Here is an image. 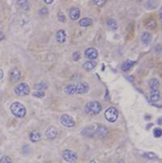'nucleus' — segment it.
Here are the masks:
<instances>
[{
  "mask_svg": "<svg viewBox=\"0 0 162 163\" xmlns=\"http://www.w3.org/2000/svg\"><path fill=\"white\" fill-rule=\"evenodd\" d=\"M88 163H97V161H94V160H91V161H88Z\"/></svg>",
  "mask_w": 162,
  "mask_h": 163,
  "instance_id": "e433bc0d",
  "label": "nucleus"
},
{
  "mask_svg": "<svg viewBox=\"0 0 162 163\" xmlns=\"http://www.w3.org/2000/svg\"><path fill=\"white\" fill-rule=\"evenodd\" d=\"M157 6V2H154V1H149V2H147V4H146V7L149 9V7H150V9H152V7L153 8H155Z\"/></svg>",
  "mask_w": 162,
  "mask_h": 163,
  "instance_id": "cd10ccee",
  "label": "nucleus"
},
{
  "mask_svg": "<svg viewBox=\"0 0 162 163\" xmlns=\"http://www.w3.org/2000/svg\"><path fill=\"white\" fill-rule=\"evenodd\" d=\"M15 93L20 97H24L30 93V87L27 83H20L15 87Z\"/></svg>",
  "mask_w": 162,
  "mask_h": 163,
  "instance_id": "20e7f679",
  "label": "nucleus"
},
{
  "mask_svg": "<svg viewBox=\"0 0 162 163\" xmlns=\"http://www.w3.org/2000/svg\"><path fill=\"white\" fill-rule=\"evenodd\" d=\"M107 1H105V0H97V1H95V0H93V1H92V2L93 3H94L95 5H98V6H103V5L105 4V3H106Z\"/></svg>",
  "mask_w": 162,
  "mask_h": 163,
  "instance_id": "2f4dec72",
  "label": "nucleus"
},
{
  "mask_svg": "<svg viewBox=\"0 0 162 163\" xmlns=\"http://www.w3.org/2000/svg\"><path fill=\"white\" fill-rule=\"evenodd\" d=\"M63 160L68 163H75L78 160V155L75 151L71 149H65L62 153Z\"/></svg>",
  "mask_w": 162,
  "mask_h": 163,
  "instance_id": "39448f33",
  "label": "nucleus"
},
{
  "mask_svg": "<svg viewBox=\"0 0 162 163\" xmlns=\"http://www.w3.org/2000/svg\"><path fill=\"white\" fill-rule=\"evenodd\" d=\"M55 38L56 41L58 42V43H65L66 40H67V33L65 32V30L63 29H59V30L56 33L55 35Z\"/></svg>",
  "mask_w": 162,
  "mask_h": 163,
  "instance_id": "f8f14e48",
  "label": "nucleus"
},
{
  "mask_svg": "<svg viewBox=\"0 0 162 163\" xmlns=\"http://www.w3.org/2000/svg\"><path fill=\"white\" fill-rule=\"evenodd\" d=\"M58 20L60 22H65L66 21V17H65V15L63 14V13H62V12H59L58 14Z\"/></svg>",
  "mask_w": 162,
  "mask_h": 163,
  "instance_id": "473e14b6",
  "label": "nucleus"
},
{
  "mask_svg": "<svg viewBox=\"0 0 162 163\" xmlns=\"http://www.w3.org/2000/svg\"><path fill=\"white\" fill-rule=\"evenodd\" d=\"M0 163H12V160L9 156L4 155L0 158Z\"/></svg>",
  "mask_w": 162,
  "mask_h": 163,
  "instance_id": "393cba45",
  "label": "nucleus"
},
{
  "mask_svg": "<svg viewBox=\"0 0 162 163\" xmlns=\"http://www.w3.org/2000/svg\"><path fill=\"white\" fill-rule=\"evenodd\" d=\"M160 120H161V119H160V118L159 119H158V124H161V122H160Z\"/></svg>",
  "mask_w": 162,
  "mask_h": 163,
  "instance_id": "58836bf2",
  "label": "nucleus"
},
{
  "mask_svg": "<svg viewBox=\"0 0 162 163\" xmlns=\"http://www.w3.org/2000/svg\"><path fill=\"white\" fill-rule=\"evenodd\" d=\"M34 89H37V91L46 90V89H48V85L44 82H42V83H38V84H35Z\"/></svg>",
  "mask_w": 162,
  "mask_h": 163,
  "instance_id": "b1692460",
  "label": "nucleus"
},
{
  "mask_svg": "<svg viewBox=\"0 0 162 163\" xmlns=\"http://www.w3.org/2000/svg\"><path fill=\"white\" fill-rule=\"evenodd\" d=\"M10 109L12 114L16 118H24L27 114V110H26L25 106L22 104V103L19 102H15L11 105Z\"/></svg>",
  "mask_w": 162,
  "mask_h": 163,
  "instance_id": "f257e3e1",
  "label": "nucleus"
},
{
  "mask_svg": "<svg viewBox=\"0 0 162 163\" xmlns=\"http://www.w3.org/2000/svg\"><path fill=\"white\" fill-rule=\"evenodd\" d=\"M134 63H135L134 61L130 60V59L129 60H127L125 63H123V64L122 65V70H123V72H127V71L130 70V69L134 65Z\"/></svg>",
  "mask_w": 162,
  "mask_h": 163,
  "instance_id": "6ab92c4d",
  "label": "nucleus"
},
{
  "mask_svg": "<svg viewBox=\"0 0 162 163\" xmlns=\"http://www.w3.org/2000/svg\"><path fill=\"white\" fill-rule=\"evenodd\" d=\"M45 135L48 138L49 140H53V139L57 138V136L58 135V129L54 126L49 127L45 132Z\"/></svg>",
  "mask_w": 162,
  "mask_h": 163,
  "instance_id": "6e6552de",
  "label": "nucleus"
},
{
  "mask_svg": "<svg viewBox=\"0 0 162 163\" xmlns=\"http://www.w3.org/2000/svg\"><path fill=\"white\" fill-rule=\"evenodd\" d=\"M105 118L109 123H114L118 118V110L114 106H109L105 111Z\"/></svg>",
  "mask_w": 162,
  "mask_h": 163,
  "instance_id": "7ed1b4c3",
  "label": "nucleus"
},
{
  "mask_svg": "<svg viewBox=\"0 0 162 163\" xmlns=\"http://www.w3.org/2000/svg\"><path fill=\"white\" fill-rule=\"evenodd\" d=\"M48 13H49L48 9L46 8V7H43V8H42V9L39 11V14L41 15L42 17H46V16L48 15Z\"/></svg>",
  "mask_w": 162,
  "mask_h": 163,
  "instance_id": "7c9ffc66",
  "label": "nucleus"
},
{
  "mask_svg": "<svg viewBox=\"0 0 162 163\" xmlns=\"http://www.w3.org/2000/svg\"><path fill=\"white\" fill-rule=\"evenodd\" d=\"M93 24V20L88 17H84L79 20V25L81 27H88Z\"/></svg>",
  "mask_w": 162,
  "mask_h": 163,
  "instance_id": "f3484780",
  "label": "nucleus"
},
{
  "mask_svg": "<svg viewBox=\"0 0 162 163\" xmlns=\"http://www.w3.org/2000/svg\"><path fill=\"white\" fill-rule=\"evenodd\" d=\"M80 17V10L76 7H73L70 9L69 17L72 20H76Z\"/></svg>",
  "mask_w": 162,
  "mask_h": 163,
  "instance_id": "9b49d317",
  "label": "nucleus"
},
{
  "mask_svg": "<svg viewBox=\"0 0 162 163\" xmlns=\"http://www.w3.org/2000/svg\"><path fill=\"white\" fill-rule=\"evenodd\" d=\"M144 158L148 159V160H151V161H156V160H158L159 157L156 154H154L153 152H147V153H144V155H143Z\"/></svg>",
  "mask_w": 162,
  "mask_h": 163,
  "instance_id": "aec40b11",
  "label": "nucleus"
},
{
  "mask_svg": "<svg viewBox=\"0 0 162 163\" xmlns=\"http://www.w3.org/2000/svg\"><path fill=\"white\" fill-rule=\"evenodd\" d=\"M145 26L149 29H153L156 26V21L154 19H148L145 22Z\"/></svg>",
  "mask_w": 162,
  "mask_h": 163,
  "instance_id": "5701e85b",
  "label": "nucleus"
},
{
  "mask_svg": "<svg viewBox=\"0 0 162 163\" xmlns=\"http://www.w3.org/2000/svg\"><path fill=\"white\" fill-rule=\"evenodd\" d=\"M5 39V35L4 33H2V31H0V41H2V40Z\"/></svg>",
  "mask_w": 162,
  "mask_h": 163,
  "instance_id": "72a5a7b5",
  "label": "nucleus"
},
{
  "mask_svg": "<svg viewBox=\"0 0 162 163\" xmlns=\"http://www.w3.org/2000/svg\"><path fill=\"white\" fill-rule=\"evenodd\" d=\"M44 2L46 4H51V3H53V0H44Z\"/></svg>",
  "mask_w": 162,
  "mask_h": 163,
  "instance_id": "f704fd0d",
  "label": "nucleus"
},
{
  "mask_svg": "<svg viewBox=\"0 0 162 163\" xmlns=\"http://www.w3.org/2000/svg\"><path fill=\"white\" fill-rule=\"evenodd\" d=\"M106 24L107 26L112 30H116L118 27L117 21L115 20H113V19H108L106 20Z\"/></svg>",
  "mask_w": 162,
  "mask_h": 163,
  "instance_id": "4be33fe9",
  "label": "nucleus"
},
{
  "mask_svg": "<svg viewBox=\"0 0 162 163\" xmlns=\"http://www.w3.org/2000/svg\"><path fill=\"white\" fill-rule=\"evenodd\" d=\"M149 87H150L151 91H156L159 89L160 87V82L156 78H153L149 80Z\"/></svg>",
  "mask_w": 162,
  "mask_h": 163,
  "instance_id": "dca6fc26",
  "label": "nucleus"
},
{
  "mask_svg": "<svg viewBox=\"0 0 162 163\" xmlns=\"http://www.w3.org/2000/svg\"><path fill=\"white\" fill-rule=\"evenodd\" d=\"M96 66H97V63H96L95 61L88 60L83 63V68H84L87 72H90V71L93 70V69L95 68Z\"/></svg>",
  "mask_w": 162,
  "mask_h": 163,
  "instance_id": "2eb2a0df",
  "label": "nucleus"
},
{
  "mask_svg": "<svg viewBox=\"0 0 162 163\" xmlns=\"http://www.w3.org/2000/svg\"><path fill=\"white\" fill-rule=\"evenodd\" d=\"M161 11H162V9L160 8V18H161Z\"/></svg>",
  "mask_w": 162,
  "mask_h": 163,
  "instance_id": "ea45409f",
  "label": "nucleus"
},
{
  "mask_svg": "<svg viewBox=\"0 0 162 163\" xmlns=\"http://www.w3.org/2000/svg\"><path fill=\"white\" fill-rule=\"evenodd\" d=\"M160 95L159 90L151 91L150 93V101L152 102H157L160 100Z\"/></svg>",
  "mask_w": 162,
  "mask_h": 163,
  "instance_id": "a211bd4d",
  "label": "nucleus"
},
{
  "mask_svg": "<svg viewBox=\"0 0 162 163\" xmlns=\"http://www.w3.org/2000/svg\"><path fill=\"white\" fill-rule=\"evenodd\" d=\"M89 91V85L86 82H79L75 84V94H84Z\"/></svg>",
  "mask_w": 162,
  "mask_h": 163,
  "instance_id": "0eeeda50",
  "label": "nucleus"
},
{
  "mask_svg": "<svg viewBox=\"0 0 162 163\" xmlns=\"http://www.w3.org/2000/svg\"><path fill=\"white\" fill-rule=\"evenodd\" d=\"M72 58L74 59V61H79L81 58V54L79 51H75L72 54Z\"/></svg>",
  "mask_w": 162,
  "mask_h": 163,
  "instance_id": "c756f323",
  "label": "nucleus"
},
{
  "mask_svg": "<svg viewBox=\"0 0 162 163\" xmlns=\"http://www.w3.org/2000/svg\"><path fill=\"white\" fill-rule=\"evenodd\" d=\"M3 76H4V74H3V71L0 68V80H2V78H3Z\"/></svg>",
  "mask_w": 162,
  "mask_h": 163,
  "instance_id": "c9c22d12",
  "label": "nucleus"
},
{
  "mask_svg": "<svg viewBox=\"0 0 162 163\" xmlns=\"http://www.w3.org/2000/svg\"><path fill=\"white\" fill-rule=\"evenodd\" d=\"M118 163H124V161H123V159H120V160L118 161Z\"/></svg>",
  "mask_w": 162,
  "mask_h": 163,
  "instance_id": "4c0bfd02",
  "label": "nucleus"
},
{
  "mask_svg": "<svg viewBox=\"0 0 162 163\" xmlns=\"http://www.w3.org/2000/svg\"><path fill=\"white\" fill-rule=\"evenodd\" d=\"M46 95V93L43 91H36L34 93H32V96L37 98H43Z\"/></svg>",
  "mask_w": 162,
  "mask_h": 163,
  "instance_id": "a878e982",
  "label": "nucleus"
},
{
  "mask_svg": "<svg viewBox=\"0 0 162 163\" xmlns=\"http://www.w3.org/2000/svg\"><path fill=\"white\" fill-rule=\"evenodd\" d=\"M46 163H47V162H46Z\"/></svg>",
  "mask_w": 162,
  "mask_h": 163,
  "instance_id": "a19ab883",
  "label": "nucleus"
},
{
  "mask_svg": "<svg viewBox=\"0 0 162 163\" xmlns=\"http://www.w3.org/2000/svg\"><path fill=\"white\" fill-rule=\"evenodd\" d=\"M141 41L145 45L150 43L151 41H152V35H151V33H148V32H144L141 36Z\"/></svg>",
  "mask_w": 162,
  "mask_h": 163,
  "instance_id": "412c9836",
  "label": "nucleus"
},
{
  "mask_svg": "<svg viewBox=\"0 0 162 163\" xmlns=\"http://www.w3.org/2000/svg\"><path fill=\"white\" fill-rule=\"evenodd\" d=\"M84 109H85L87 114L96 115V114H99L102 110V106L97 101H92V102H88L86 104Z\"/></svg>",
  "mask_w": 162,
  "mask_h": 163,
  "instance_id": "f03ea898",
  "label": "nucleus"
},
{
  "mask_svg": "<svg viewBox=\"0 0 162 163\" xmlns=\"http://www.w3.org/2000/svg\"><path fill=\"white\" fill-rule=\"evenodd\" d=\"M29 139L32 143H37L41 140V133L39 131L33 130L29 134Z\"/></svg>",
  "mask_w": 162,
  "mask_h": 163,
  "instance_id": "4468645a",
  "label": "nucleus"
},
{
  "mask_svg": "<svg viewBox=\"0 0 162 163\" xmlns=\"http://www.w3.org/2000/svg\"><path fill=\"white\" fill-rule=\"evenodd\" d=\"M153 133H154V136L156 138H159L162 135V131L160 128H156L154 130H153Z\"/></svg>",
  "mask_w": 162,
  "mask_h": 163,
  "instance_id": "bb28decb",
  "label": "nucleus"
},
{
  "mask_svg": "<svg viewBox=\"0 0 162 163\" xmlns=\"http://www.w3.org/2000/svg\"><path fill=\"white\" fill-rule=\"evenodd\" d=\"M21 77L20 71L18 68H13L10 72V80L13 83L18 82Z\"/></svg>",
  "mask_w": 162,
  "mask_h": 163,
  "instance_id": "9d476101",
  "label": "nucleus"
},
{
  "mask_svg": "<svg viewBox=\"0 0 162 163\" xmlns=\"http://www.w3.org/2000/svg\"><path fill=\"white\" fill-rule=\"evenodd\" d=\"M84 54L87 58H89V60H94L98 57V51L94 47H89L86 50Z\"/></svg>",
  "mask_w": 162,
  "mask_h": 163,
  "instance_id": "1a4fd4ad",
  "label": "nucleus"
},
{
  "mask_svg": "<svg viewBox=\"0 0 162 163\" xmlns=\"http://www.w3.org/2000/svg\"><path fill=\"white\" fill-rule=\"evenodd\" d=\"M17 3H19V6L24 9H28V1H17Z\"/></svg>",
  "mask_w": 162,
  "mask_h": 163,
  "instance_id": "c85d7f7f",
  "label": "nucleus"
},
{
  "mask_svg": "<svg viewBox=\"0 0 162 163\" xmlns=\"http://www.w3.org/2000/svg\"><path fill=\"white\" fill-rule=\"evenodd\" d=\"M60 123L63 126L66 127V128H73L75 125V119L71 115L67 114H64L61 115Z\"/></svg>",
  "mask_w": 162,
  "mask_h": 163,
  "instance_id": "423d86ee",
  "label": "nucleus"
},
{
  "mask_svg": "<svg viewBox=\"0 0 162 163\" xmlns=\"http://www.w3.org/2000/svg\"><path fill=\"white\" fill-rule=\"evenodd\" d=\"M95 134L100 138H105L108 135V130L105 126L100 125L95 130Z\"/></svg>",
  "mask_w": 162,
  "mask_h": 163,
  "instance_id": "ddd939ff",
  "label": "nucleus"
}]
</instances>
